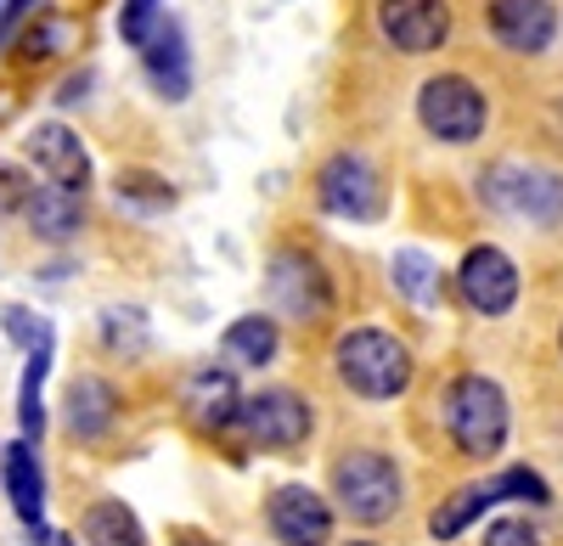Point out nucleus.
I'll list each match as a JSON object with an SVG mask.
<instances>
[{
	"label": "nucleus",
	"instance_id": "7c9ffc66",
	"mask_svg": "<svg viewBox=\"0 0 563 546\" xmlns=\"http://www.w3.org/2000/svg\"><path fill=\"white\" fill-rule=\"evenodd\" d=\"M23 198H29V180L12 164H0V209H23Z\"/></svg>",
	"mask_w": 563,
	"mask_h": 546
},
{
	"label": "nucleus",
	"instance_id": "9d476101",
	"mask_svg": "<svg viewBox=\"0 0 563 546\" xmlns=\"http://www.w3.org/2000/svg\"><path fill=\"white\" fill-rule=\"evenodd\" d=\"M456 288L467 299V310L479 315H507L512 299H519V265H512L501 248H467L462 270H456Z\"/></svg>",
	"mask_w": 563,
	"mask_h": 546
},
{
	"label": "nucleus",
	"instance_id": "dca6fc26",
	"mask_svg": "<svg viewBox=\"0 0 563 546\" xmlns=\"http://www.w3.org/2000/svg\"><path fill=\"white\" fill-rule=\"evenodd\" d=\"M23 220L34 225V237H45V243H68V237H79V225H85V203H79V192H68V187H29V198H23Z\"/></svg>",
	"mask_w": 563,
	"mask_h": 546
},
{
	"label": "nucleus",
	"instance_id": "a878e982",
	"mask_svg": "<svg viewBox=\"0 0 563 546\" xmlns=\"http://www.w3.org/2000/svg\"><path fill=\"white\" fill-rule=\"evenodd\" d=\"M496 479H501V495H507V502H536V508L552 502L547 484H541V473H530V468H507V473H496Z\"/></svg>",
	"mask_w": 563,
	"mask_h": 546
},
{
	"label": "nucleus",
	"instance_id": "473e14b6",
	"mask_svg": "<svg viewBox=\"0 0 563 546\" xmlns=\"http://www.w3.org/2000/svg\"><path fill=\"white\" fill-rule=\"evenodd\" d=\"M180 546H214V541H203V535H186Z\"/></svg>",
	"mask_w": 563,
	"mask_h": 546
},
{
	"label": "nucleus",
	"instance_id": "4468645a",
	"mask_svg": "<svg viewBox=\"0 0 563 546\" xmlns=\"http://www.w3.org/2000/svg\"><path fill=\"white\" fill-rule=\"evenodd\" d=\"M180 405H186V417H192L198 428L220 434V428L238 423L243 394H238V383H231L225 367H198L192 378H186V389H180Z\"/></svg>",
	"mask_w": 563,
	"mask_h": 546
},
{
	"label": "nucleus",
	"instance_id": "2eb2a0df",
	"mask_svg": "<svg viewBox=\"0 0 563 546\" xmlns=\"http://www.w3.org/2000/svg\"><path fill=\"white\" fill-rule=\"evenodd\" d=\"M141 63H147V79L158 85V97L180 102L192 90V68H186V34L175 18H158L153 34L141 40Z\"/></svg>",
	"mask_w": 563,
	"mask_h": 546
},
{
	"label": "nucleus",
	"instance_id": "bb28decb",
	"mask_svg": "<svg viewBox=\"0 0 563 546\" xmlns=\"http://www.w3.org/2000/svg\"><path fill=\"white\" fill-rule=\"evenodd\" d=\"M153 23H158V0H124V12H119V34L130 40V45H141L153 34Z\"/></svg>",
	"mask_w": 563,
	"mask_h": 546
},
{
	"label": "nucleus",
	"instance_id": "39448f33",
	"mask_svg": "<svg viewBox=\"0 0 563 546\" xmlns=\"http://www.w3.org/2000/svg\"><path fill=\"white\" fill-rule=\"evenodd\" d=\"M485 198L501 214H519L530 225H563V175L552 169H530V164H496L485 175Z\"/></svg>",
	"mask_w": 563,
	"mask_h": 546
},
{
	"label": "nucleus",
	"instance_id": "412c9836",
	"mask_svg": "<svg viewBox=\"0 0 563 546\" xmlns=\"http://www.w3.org/2000/svg\"><path fill=\"white\" fill-rule=\"evenodd\" d=\"M85 541L90 546H147V530L124 502H97L85 513Z\"/></svg>",
	"mask_w": 563,
	"mask_h": 546
},
{
	"label": "nucleus",
	"instance_id": "f8f14e48",
	"mask_svg": "<svg viewBox=\"0 0 563 546\" xmlns=\"http://www.w3.org/2000/svg\"><path fill=\"white\" fill-rule=\"evenodd\" d=\"M490 34L507 52L541 57L558 34V12H552V0H490Z\"/></svg>",
	"mask_w": 563,
	"mask_h": 546
},
{
	"label": "nucleus",
	"instance_id": "ddd939ff",
	"mask_svg": "<svg viewBox=\"0 0 563 546\" xmlns=\"http://www.w3.org/2000/svg\"><path fill=\"white\" fill-rule=\"evenodd\" d=\"M29 158L45 169V180H57V187H68V192L90 187V153H85V142L68 124H34Z\"/></svg>",
	"mask_w": 563,
	"mask_h": 546
},
{
	"label": "nucleus",
	"instance_id": "393cba45",
	"mask_svg": "<svg viewBox=\"0 0 563 546\" xmlns=\"http://www.w3.org/2000/svg\"><path fill=\"white\" fill-rule=\"evenodd\" d=\"M124 198H130V203H147V209H164L175 192L164 187L158 175H141V169H130V175H119V203H124Z\"/></svg>",
	"mask_w": 563,
	"mask_h": 546
},
{
	"label": "nucleus",
	"instance_id": "4be33fe9",
	"mask_svg": "<svg viewBox=\"0 0 563 546\" xmlns=\"http://www.w3.org/2000/svg\"><path fill=\"white\" fill-rule=\"evenodd\" d=\"M45 372H52V344H34L29 349V367H23V394H18V423H23V439H34V445L45 434V405H40Z\"/></svg>",
	"mask_w": 563,
	"mask_h": 546
},
{
	"label": "nucleus",
	"instance_id": "20e7f679",
	"mask_svg": "<svg viewBox=\"0 0 563 546\" xmlns=\"http://www.w3.org/2000/svg\"><path fill=\"white\" fill-rule=\"evenodd\" d=\"M417 119L434 142H451V147H467L485 135V119H490V102L474 79L462 74H434L429 85L417 90Z\"/></svg>",
	"mask_w": 563,
	"mask_h": 546
},
{
	"label": "nucleus",
	"instance_id": "9b49d317",
	"mask_svg": "<svg viewBox=\"0 0 563 546\" xmlns=\"http://www.w3.org/2000/svg\"><path fill=\"white\" fill-rule=\"evenodd\" d=\"M265 519H271V535L282 546H327L333 541V508H327L310 484H282L271 495Z\"/></svg>",
	"mask_w": 563,
	"mask_h": 546
},
{
	"label": "nucleus",
	"instance_id": "1a4fd4ad",
	"mask_svg": "<svg viewBox=\"0 0 563 546\" xmlns=\"http://www.w3.org/2000/svg\"><path fill=\"white\" fill-rule=\"evenodd\" d=\"M378 34L406 57L440 52L451 40V7L445 0H378Z\"/></svg>",
	"mask_w": 563,
	"mask_h": 546
},
{
	"label": "nucleus",
	"instance_id": "c756f323",
	"mask_svg": "<svg viewBox=\"0 0 563 546\" xmlns=\"http://www.w3.org/2000/svg\"><path fill=\"white\" fill-rule=\"evenodd\" d=\"M63 34H68L63 23H45V29H29V34H23V57H52Z\"/></svg>",
	"mask_w": 563,
	"mask_h": 546
},
{
	"label": "nucleus",
	"instance_id": "c9c22d12",
	"mask_svg": "<svg viewBox=\"0 0 563 546\" xmlns=\"http://www.w3.org/2000/svg\"><path fill=\"white\" fill-rule=\"evenodd\" d=\"M558 344H563V333H558Z\"/></svg>",
	"mask_w": 563,
	"mask_h": 546
},
{
	"label": "nucleus",
	"instance_id": "a211bd4d",
	"mask_svg": "<svg viewBox=\"0 0 563 546\" xmlns=\"http://www.w3.org/2000/svg\"><path fill=\"white\" fill-rule=\"evenodd\" d=\"M7 495H12V513L23 524L45 519V479H40V463H34V439L7 445Z\"/></svg>",
	"mask_w": 563,
	"mask_h": 546
},
{
	"label": "nucleus",
	"instance_id": "c85d7f7f",
	"mask_svg": "<svg viewBox=\"0 0 563 546\" xmlns=\"http://www.w3.org/2000/svg\"><path fill=\"white\" fill-rule=\"evenodd\" d=\"M485 546H541V535H536L530 524L501 519V524H490V530H485Z\"/></svg>",
	"mask_w": 563,
	"mask_h": 546
},
{
	"label": "nucleus",
	"instance_id": "5701e85b",
	"mask_svg": "<svg viewBox=\"0 0 563 546\" xmlns=\"http://www.w3.org/2000/svg\"><path fill=\"white\" fill-rule=\"evenodd\" d=\"M389 270H395V288H400L406 299H417V304H434V293H440V288H434V259H429V254L400 248Z\"/></svg>",
	"mask_w": 563,
	"mask_h": 546
},
{
	"label": "nucleus",
	"instance_id": "b1692460",
	"mask_svg": "<svg viewBox=\"0 0 563 546\" xmlns=\"http://www.w3.org/2000/svg\"><path fill=\"white\" fill-rule=\"evenodd\" d=\"M102 338L119 355H141L147 349V315L141 310H102Z\"/></svg>",
	"mask_w": 563,
	"mask_h": 546
},
{
	"label": "nucleus",
	"instance_id": "f257e3e1",
	"mask_svg": "<svg viewBox=\"0 0 563 546\" xmlns=\"http://www.w3.org/2000/svg\"><path fill=\"white\" fill-rule=\"evenodd\" d=\"M333 367H339V383L350 394H361V400H395L411 383V349L395 333H384V327H350L333 344Z\"/></svg>",
	"mask_w": 563,
	"mask_h": 546
},
{
	"label": "nucleus",
	"instance_id": "0eeeda50",
	"mask_svg": "<svg viewBox=\"0 0 563 546\" xmlns=\"http://www.w3.org/2000/svg\"><path fill=\"white\" fill-rule=\"evenodd\" d=\"M238 423L260 450H294L310 439V400L294 389H260L238 405Z\"/></svg>",
	"mask_w": 563,
	"mask_h": 546
},
{
	"label": "nucleus",
	"instance_id": "6e6552de",
	"mask_svg": "<svg viewBox=\"0 0 563 546\" xmlns=\"http://www.w3.org/2000/svg\"><path fill=\"white\" fill-rule=\"evenodd\" d=\"M271 299H276V310L282 315H294V322H321L327 310H333V288H327V270L310 259V254H299V248H282L276 259H271Z\"/></svg>",
	"mask_w": 563,
	"mask_h": 546
},
{
	"label": "nucleus",
	"instance_id": "cd10ccee",
	"mask_svg": "<svg viewBox=\"0 0 563 546\" xmlns=\"http://www.w3.org/2000/svg\"><path fill=\"white\" fill-rule=\"evenodd\" d=\"M0 322H7V333H12L23 349H34V344H52V327H45L34 310H23V304H12L7 315H0Z\"/></svg>",
	"mask_w": 563,
	"mask_h": 546
},
{
	"label": "nucleus",
	"instance_id": "2f4dec72",
	"mask_svg": "<svg viewBox=\"0 0 563 546\" xmlns=\"http://www.w3.org/2000/svg\"><path fill=\"white\" fill-rule=\"evenodd\" d=\"M34 546H68V535H57V530H45V524H34Z\"/></svg>",
	"mask_w": 563,
	"mask_h": 546
},
{
	"label": "nucleus",
	"instance_id": "f03ea898",
	"mask_svg": "<svg viewBox=\"0 0 563 546\" xmlns=\"http://www.w3.org/2000/svg\"><path fill=\"white\" fill-rule=\"evenodd\" d=\"M507 423H512L507 417V394H501L496 378L462 372L445 389V434H451V445L462 450V457H474V463L496 457V450L507 445Z\"/></svg>",
	"mask_w": 563,
	"mask_h": 546
},
{
	"label": "nucleus",
	"instance_id": "7ed1b4c3",
	"mask_svg": "<svg viewBox=\"0 0 563 546\" xmlns=\"http://www.w3.org/2000/svg\"><path fill=\"white\" fill-rule=\"evenodd\" d=\"M333 495L355 524H384L400 513V468L384 450H350L333 463Z\"/></svg>",
	"mask_w": 563,
	"mask_h": 546
},
{
	"label": "nucleus",
	"instance_id": "f704fd0d",
	"mask_svg": "<svg viewBox=\"0 0 563 546\" xmlns=\"http://www.w3.org/2000/svg\"><path fill=\"white\" fill-rule=\"evenodd\" d=\"M0 12H7V0H0Z\"/></svg>",
	"mask_w": 563,
	"mask_h": 546
},
{
	"label": "nucleus",
	"instance_id": "423d86ee",
	"mask_svg": "<svg viewBox=\"0 0 563 546\" xmlns=\"http://www.w3.org/2000/svg\"><path fill=\"white\" fill-rule=\"evenodd\" d=\"M316 198L339 220H378L384 214V180L361 153H333L316 175Z\"/></svg>",
	"mask_w": 563,
	"mask_h": 546
},
{
	"label": "nucleus",
	"instance_id": "f3484780",
	"mask_svg": "<svg viewBox=\"0 0 563 546\" xmlns=\"http://www.w3.org/2000/svg\"><path fill=\"white\" fill-rule=\"evenodd\" d=\"M119 417V394L108 378H74L68 383V428L74 439H102Z\"/></svg>",
	"mask_w": 563,
	"mask_h": 546
},
{
	"label": "nucleus",
	"instance_id": "72a5a7b5",
	"mask_svg": "<svg viewBox=\"0 0 563 546\" xmlns=\"http://www.w3.org/2000/svg\"><path fill=\"white\" fill-rule=\"evenodd\" d=\"M350 546H366V541H350Z\"/></svg>",
	"mask_w": 563,
	"mask_h": 546
},
{
	"label": "nucleus",
	"instance_id": "aec40b11",
	"mask_svg": "<svg viewBox=\"0 0 563 546\" xmlns=\"http://www.w3.org/2000/svg\"><path fill=\"white\" fill-rule=\"evenodd\" d=\"M276 322L271 315H238V322L225 327V338H220V349H225V360H238V367H265V360H276Z\"/></svg>",
	"mask_w": 563,
	"mask_h": 546
},
{
	"label": "nucleus",
	"instance_id": "6ab92c4d",
	"mask_svg": "<svg viewBox=\"0 0 563 546\" xmlns=\"http://www.w3.org/2000/svg\"><path fill=\"white\" fill-rule=\"evenodd\" d=\"M496 502H507V495H501V479H485V484H462L456 495H445V508H434V519H429L434 541H451V535H462L467 524H474L485 508H496Z\"/></svg>",
	"mask_w": 563,
	"mask_h": 546
}]
</instances>
